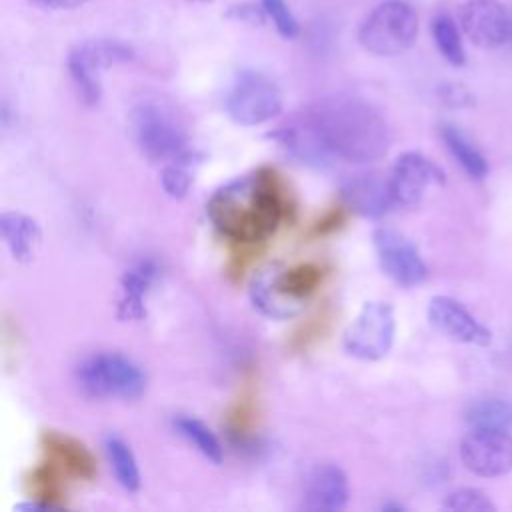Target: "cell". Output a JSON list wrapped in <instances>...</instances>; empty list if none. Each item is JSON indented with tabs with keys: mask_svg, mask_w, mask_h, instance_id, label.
I'll return each instance as SVG.
<instances>
[{
	"mask_svg": "<svg viewBox=\"0 0 512 512\" xmlns=\"http://www.w3.org/2000/svg\"><path fill=\"white\" fill-rule=\"evenodd\" d=\"M290 212V200L276 170L258 168L212 194L206 214L220 234L236 244L266 240Z\"/></svg>",
	"mask_w": 512,
	"mask_h": 512,
	"instance_id": "cell-1",
	"label": "cell"
},
{
	"mask_svg": "<svg viewBox=\"0 0 512 512\" xmlns=\"http://www.w3.org/2000/svg\"><path fill=\"white\" fill-rule=\"evenodd\" d=\"M304 114L338 160L370 164L382 160L390 148L386 120L358 96H326L310 104Z\"/></svg>",
	"mask_w": 512,
	"mask_h": 512,
	"instance_id": "cell-2",
	"label": "cell"
},
{
	"mask_svg": "<svg viewBox=\"0 0 512 512\" xmlns=\"http://www.w3.org/2000/svg\"><path fill=\"white\" fill-rule=\"evenodd\" d=\"M132 134L140 152L154 162H172L194 156L182 122L158 102H140L130 114Z\"/></svg>",
	"mask_w": 512,
	"mask_h": 512,
	"instance_id": "cell-3",
	"label": "cell"
},
{
	"mask_svg": "<svg viewBox=\"0 0 512 512\" xmlns=\"http://www.w3.org/2000/svg\"><path fill=\"white\" fill-rule=\"evenodd\" d=\"M76 382L92 398L136 400L146 390V374L118 352H100L84 358L76 368Z\"/></svg>",
	"mask_w": 512,
	"mask_h": 512,
	"instance_id": "cell-4",
	"label": "cell"
},
{
	"mask_svg": "<svg viewBox=\"0 0 512 512\" xmlns=\"http://www.w3.org/2000/svg\"><path fill=\"white\" fill-rule=\"evenodd\" d=\"M418 36L416 10L404 0L378 4L362 22L358 42L376 56H398L406 52Z\"/></svg>",
	"mask_w": 512,
	"mask_h": 512,
	"instance_id": "cell-5",
	"label": "cell"
},
{
	"mask_svg": "<svg viewBox=\"0 0 512 512\" xmlns=\"http://www.w3.org/2000/svg\"><path fill=\"white\" fill-rule=\"evenodd\" d=\"M284 96L280 86L266 74L242 70L228 94L226 112L240 126H258L282 112Z\"/></svg>",
	"mask_w": 512,
	"mask_h": 512,
	"instance_id": "cell-6",
	"label": "cell"
},
{
	"mask_svg": "<svg viewBox=\"0 0 512 512\" xmlns=\"http://www.w3.org/2000/svg\"><path fill=\"white\" fill-rule=\"evenodd\" d=\"M396 334V316L390 302L368 300L362 304L356 318L348 324L342 346L346 354L358 360H380L384 358Z\"/></svg>",
	"mask_w": 512,
	"mask_h": 512,
	"instance_id": "cell-7",
	"label": "cell"
},
{
	"mask_svg": "<svg viewBox=\"0 0 512 512\" xmlns=\"http://www.w3.org/2000/svg\"><path fill=\"white\" fill-rule=\"evenodd\" d=\"M134 50L118 40H90L82 42L68 54V70L84 104L94 106L102 96V70L130 62Z\"/></svg>",
	"mask_w": 512,
	"mask_h": 512,
	"instance_id": "cell-8",
	"label": "cell"
},
{
	"mask_svg": "<svg viewBox=\"0 0 512 512\" xmlns=\"http://www.w3.org/2000/svg\"><path fill=\"white\" fill-rule=\"evenodd\" d=\"M382 272L398 286L412 288L426 280L428 266L418 248L398 230L380 226L372 234Z\"/></svg>",
	"mask_w": 512,
	"mask_h": 512,
	"instance_id": "cell-9",
	"label": "cell"
},
{
	"mask_svg": "<svg viewBox=\"0 0 512 512\" xmlns=\"http://www.w3.org/2000/svg\"><path fill=\"white\" fill-rule=\"evenodd\" d=\"M394 206L414 208L422 202L430 186H442L446 182L444 170L428 156L408 150L396 156L388 174Z\"/></svg>",
	"mask_w": 512,
	"mask_h": 512,
	"instance_id": "cell-10",
	"label": "cell"
},
{
	"mask_svg": "<svg viewBox=\"0 0 512 512\" xmlns=\"http://www.w3.org/2000/svg\"><path fill=\"white\" fill-rule=\"evenodd\" d=\"M460 458L464 466L484 478L512 470V436L508 430H476L462 440Z\"/></svg>",
	"mask_w": 512,
	"mask_h": 512,
	"instance_id": "cell-11",
	"label": "cell"
},
{
	"mask_svg": "<svg viewBox=\"0 0 512 512\" xmlns=\"http://www.w3.org/2000/svg\"><path fill=\"white\" fill-rule=\"evenodd\" d=\"M458 22L478 48H498L508 42L510 10L498 0H466L458 8Z\"/></svg>",
	"mask_w": 512,
	"mask_h": 512,
	"instance_id": "cell-12",
	"label": "cell"
},
{
	"mask_svg": "<svg viewBox=\"0 0 512 512\" xmlns=\"http://www.w3.org/2000/svg\"><path fill=\"white\" fill-rule=\"evenodd\" d=\"M428 322L436 332L460 344L488 346L492 342V332L450 296H434L428 302Z\"/></svg>",
	"mask_w": 512,
	"mask_h": 512,
	"instance_id": "cell-13",
	"label": "cell"
},
{
	"mask_svg": "<svg viewBox=\"0 0 512 512\" xmlns=\"http://www.w3.org/2000/svg\"><path fill=\"white\" fill-rule=\"evenodd\" d=\"M268 136L274 138L278 146L284 148L286 154H290L294 160L310 168L324 170V168H330L332 162L336 160V156L326 148L314 124L308 120L304 112L292 118L290 122L278 126Z\"/></svg>",
	"mask_w": 512,
	"mask_h": 512,
	"instance_id": "cell-14",
	"label": "cell"
},
{
	"mask_svg": "<svg viewBox=\"0 0 512 512\" xmlns=\"http://www.w3.org/2000/svg\"><path fill=\"white\" fill-rule=\"evenodd\" d=\"M342 202L360 216L378 218L394 206L390 182L378 172H358L342 184Z\"/></svg>",
	"mask_w": 512,
	"mask_h": 512,
	"instance_id": "cell-15",
	"label": "cell"
},
{
	"mask_svg": "<svg viewBox=\"0 0 512 512\" xmlns=\"http://www.w3.org/2000/svg\"><path fill=\"white\" fill-rule=\"evenodd\" d=\"M276 268H264L260 270L252 280L248 288L250 302L254 310H258L262 316L270 320H290L296 318L304 310V300L292 298L284 294L276 284Z\"/></svg>",
	"mask_w": 512,
	"mask_h": 512,
	"instance_id": "cell-16",
	"label": "cell"
},
{
	"mask_svg": "<svg viewBox=\"0 0 512 512\" xmlns=\"http://www.w3.org/2000/svg\"><path fill=\"white\" fill-rule=\"evenodd\" d=\"M348 478L336 464H322L312 470L306 484L304 508L314 512H336L348 502Z\"/></svg>",
	"mask_w": 512,
	"mask_h": 512,
	"instance_id": "cell-17",
	"label": "cell"
},
{
	"mask_svg": "<svg viewBox=\"0 0 512 512\" xmlns=\"http://www.w3.org/2000/svg\"><path fill=\"white\" fill-rule=\"evenodd\" d=\"M42 446L48 454V460L64 476L78 478V480H92L96 476V460L92 452L72 436L58 434V432H44Z\"/></svg>",
	"mask_w": 512,
	"mask_h": 512,
	"instance_id": "cell-18",
	"label": "cell"
},
{
	"mask_svg": "<svg viewBox=\"0 0 512 512\" xmlns=\"http://www.w3.org/2000/svg\"><path fill=\"white\" fill-rule=\"evenodd\" d=\"M0 232L10 256L16 262L28 264L38 256L44 236L36 218L18 210H6L0 216Z\"/></svg>",
	"mask_w": 512,
	"mask_h": 512,
	"instance_id": "cell-19",
	"label": "cell"
},
{
	"mask_svg": "<svg viewBox=\"0 0 512 512\" xmlns=\"http://www.w3.org/2000/svg\"><path fill=\"white\" fill-rule=\"evenodd\" d=\"M156 264L142 260L134 268L126 270L120 282V300L116 316L124 322H136L146 316V294L156 278Z\"/></svg>",
	"mask_w": 512,
	"mask_h": 512,
	"instance_id": "cell-20",
	"label": "cell"
},
{
	"mask_svg": "<svg viewBox=\"0 0 512 512\" xmlns=\"http://www.w3.org/2000/svg\"><path fill=\"white\" fill-rule=\"evenodd\" d=\"M440 136L446 144V148L450 150V154L456 158V162L462 166V170L474 178V180H482L488 172V162L484 158V154L466 138V134L462 130H458L452 124H444L440 128Z\"/></svg>",
	"mask_w": 512,
	"mask_h": 512,
	"instance_id": "cell-21",
	"label": "cell"
},
{
	"mask_svg": "<svg viewBox=\"0 0 512 512\" xmlns=\"http://www.w3.org/2000/svg\"><path fill=\"white\" fill-rule=\"evenodd\" d=\"M322 278H324V270L314 262H302L292 268L276 272L278 288L284 294L298 300H306L308 296H312L320 288Z\"/></svg>",
	"mask_w": 512,
	"mask_h": 512,
	"instance_id": "cell-22",
	"label": "cell"
},
{
	"mask_svg": "<svg viewBox=\"0 0 512 512\" xmlns=\"http://www.w3.org/2000/svg\"><path fill=\"white\" fill-rule=\"evenodd\" d=\"M104 450H106V456L110 460V466L114 470L118 484L128 492H136L142 484V478H140V468H138V462H136L130 446L118 436H108L104 440Z\"/></svg>",
	"mask_w": 512,
	"mask_h": 512,
	"instance_id": "cell-23",
	"label": "cell"
},
{
	"mask_svg": "<svg viewBox=\"0 0 512 512\" xmlns=\"http://www.w3.org/2000/svg\"><path fill=\"white\" fill-rule=\"evenodd\" d=\"M466 422L476 430H510L512 404L502 398H482L466 410Z\"/></svg>",
	"mask_w": 512,
	"mask_h": 512,
	"instance_id": "cell-24",
	"label": "cell"
},
{
	"mask_svg": "<svg viewBox=\"0 0 512 512\" xmlns=\"http://www.w3.org/2000/svg\"><path fill=\"white\" fill-rule=\"evenodd\" d=\"M172 424H174L176 432L180 436H184L190 444H194L202 456H206L214 464L222 462L224 448H222L218 436L202 420H198L194 416H176Z\"/></svg>",
	"mask_w": 512,
	"mask_h": 512,
	"instance_id": "cell-25",
	"label": "cell"
},
{
	"mask_svg": "<svg viewBox=\"0 0 512 512\" xmlns=\"http://www.w3.org/2000/svg\"><path fill=\"white\" fill-rule=\"evenodd\" d=\"M62 476L50 460L32 472V492L42 508H58L62 504Z\"/></svg>",
	"mask_w": 512,
	"mask_h": 512,
	"instance_id": "cell-26",
	"label": "cell"
},
{
	"mask_svg": "<svg viewBox=\"0 0 512 512\" xmlns=\"http://www.w3.org/2000/svg\"><path fill=\"white\" fill-rule=\"evenodd\" d=\"M432 36L446 62H450L452 66H462L466 62L460 32L448 14H438L432 20Z\"/></svg>",
	"mask_w": 512,
	"mask_h": 512,
	"instance_id": "cell-27",
	"label": "cell"
},
{
	"mask_svg": "<svg viewBox=\"0 0 512 512\" xmlns=\"http://www.w3.org/2000/svg\"><path fill=\"white\" fill-rule=\"evenodd\" d=\"M200 154L188 156V158H180V160H172L166 162V166L162 168V176H160V184L164 188V192L170 198H184L194 182V164L200 160Z\"/></svg>",
	"mask_w": 512,
	"mask_h": 512,
	"instance_id": "cell-28",
	"label": "cell"
},
{
	"mask_svg": "<svg viewBox=\"0 0 512 512\" xmlns=\"http://www.w3.org/2000/svg\"><path fill=\"white\" fill-rule=\"evenodd\" d=\"M256 424V406L250 396H240L226 414V430L232 442L248 444Z\"/></svg>",
	"mask_w": 512,
	"mask_h": 512,
	"instance_id": "cell-29",
	"label": "cell"
},
{
	"mask_svg": "<svg viewBox=\"0 0 512 512\" xmlns=\"http://www.w3.org/2000/svg\"><path fill=\"white\" fill-rule=\"evenodd\" d=\"M442 508L452 512H496L494 502L476 488H458L450 492L444 498Z\"/></svg>",
	"mask_w": 512,
	"mask_h": 512,
	"instance_id": "cell-30",
	"label": "cell"
},
{
	"mask_svg": "<svg viewBox=\"0 0 512 512\" xmlns=\"http://www.w3.org/2000/svg\"><path fill=\"white\" fill-rule=\"evenodd\" d=\"M262 6L266 10L268 20H272L274 28L278 30V34L282 38L292 40L300 34V24H298L296 16L292 14L286 0H262Z\"/></svg>",
	"mask_w": 512,
	"mask_h": 512,
	"instance_id": "cell-31",
	"label": "cell"
},
{
	"mask_svg": "<svg viewBox=\"0 0 512 512\" xmlns=\"http://www.w3.org/2000/svg\"><path fill=\"white\" fill-rule=\"evenodd\" d=\"M348 206L342 202V204H336V206H330L318 220L312 222L310 226V236L312 238H322V236H330L334 234L336 230H340L348 218Z\"/></svg>",
	"mask_w": 512,
	"mask_h": 512,
	"instance_id": "cell-32",
	"label": "cell"
},
{
	"mask_svg": "<svg viewBox=\"0 0 512 512\" xmlns=\"http://www.w3.org/2000/svg\"><path fill=\"white\" fill-rule=\"evenodd\" d=\"M226 18H234V20H240V22H246L252 26H262L268 20L262 2L260 4H256V2L234 4L226 10Z\"/></svg>",
	"mask_w": 512,
	"mask_h": 512,
	"instance_id": "cell-33",
	"label": "cell"
},
{
	"mask_svg": "<svg viewBox=\"0 0 512 512\" xmlns=\"http://www.w3.org/2000/svg\"><path fill=\"white\" fill-rule=\"evenodd\" d=\"M324 328H326V318H324L322 314L310 318V322H306V324L300 328V332L294 334V340H292L290 346L296 348V350L306 348L310 342L318 340V336L324 334Z\"/></svg>",
	"mask_w": 512,
	"mask_h": 512,
	"instance_id": "cell-34",
	"label": "cell"
},
{
	"mask_svg": "<svg viewBox=\"0 0 512 512\" xmlns=\"http://www.w3.org/2000/svg\"><path fill=\"white\" fill-rule=\"evenodd\" d=\"M440 98L448 106H470L474 102L472 94L462 84H444V86H440Z\"/></svg>",
	"mask_w": 512,
	"mask_h": 512,
	"instance_id": "cell-35",
	"label": "cell"
},
{
	"mask_svg": "<svg viewBox=\"0 0 512 512\" xmlns=\"http://www.w3.org/2000/svg\"><path fill=\"white\" fill-rule=\"evenodd\" d=\"M30 2L42 10H70L84 4L86 0H30Z\"/></svg>",
	"mask_w": 512,
	"mask_h": 512,
	"instance_id": "cell-36",
	"label": "cell"
},
{
	"mask_svg": "<svg viewBox=\"0 0 512 512\" xmlns=\"http://www.w3.org/2000/svg\"><path fill=\"white\" fill-rule=\"evenodd\" d=\"M508 42L512 44V10H510V36H508Z\"/></svg>",
	"mask_w": 512,
	"mask_h": 512,
	"instance_id": "cell-37",
	"label": "cell"
},
{
	"mask_svg": "<svg viewBox=\"0 0 512 512\" xmlns=\"http://www.w3.org/2000/svg\"><path fill=\"white\" fill-rule=\"evenodd\" d=\"M194 2H212V0H194Z\"/></svg>",
	"mask_w": 512,
	"mask_h": 512,
	"instance_id": "cell-38",
	"label": "cell"
}]
</instances>
